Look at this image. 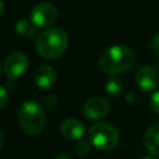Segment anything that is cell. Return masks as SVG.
<instances>
[{"mask_svg":"<svg viewBox=\"0 0 159 159\" xmlns=\"http://www.w3.org/2000/svg\"><path fill=\"white\" fill-rule=\"evenodd\" d=\"M135 62V55L132 48L124 45H114L103 50L98 57L101 71L108 76L123 73L132 68Z\"/></svg>","mask_w":159,"mask_h":159,"instance_id":"obj_1","label":"cell"},{"mask_svg":"<svg viewBox=\"0 0 159 159\" xmlns=\"http://www.w3.org/2000/svg\"><path fill=\"white\" fill-rule=\"evenodd\" d=\"M68 45L67 34L60 27H48L36 37V51L45 60H55L65 53Z\"/></svg>","mask_w":159,"mask_h":159,"instance_id":"obj_2","label":"cell"},{"mask_svg":"<svg viewBox=\"0 0 159 159\" xmlns=\"http://www.w3.org/2000/svg\"><path fill=\"white\" fill-rule=\"evenodd\" d=\"M20 128L29 135H37L45 125L43 107L36 101H25L17 111Z\"/></svg>","mask_w":159,"mask_h":159,"instance_id":"obj_3","label":"cell"},{"mask_svg":"<svg viewBox=\"0 0 159 159\" xmlns=\"http://www.w3.org/2000/svg\"><path fill=\"white\" fill-rule=\"evenodd\" d=\"M88 138L93 147L101 150H112L119 143V132L111 123L98 122L89 128Z\"/></svg>","mask_w":159,"mask_h":159,"instance_id":"obj_4","label":"cell"},{"mask_svg":"<svg viewBox=\"0 0 159 159\" xmlns=\"http://www.w3.org/2000/svg\"><path fill=\"white\" fill-rule=\"evenodd\" d=\"M58 16V10L52 2H39L36 4L31 12H30V20L37 26V27H47L52 25Z\"/></svg>","mask_w":159,"mask_h":159,"instance_id":"obj_5","label":"cell"},{"mask_svg":"<svg viewBox=\"0 0 159 159\" xmlns=\"http://www.w3.org/2000/svg\"><path fill=\"white\" fill-rule=\"evenodd\" d=\"M27 65H29V60L26 55L20 51H16L6 57L4 63V71L7 75L9 80H15L24 75V72L27 68Z\"/></svg>","mask_w":159,"mask_h":159,"instance_id":"obj_6","label":"cell"},{"mask_svg":"<svg viewBox=\"0 0 159 159\" xmlns=\"http://www.w3.org/2000/svg\"><path fill=\"white\" fill-rule=\"evenodd\" d=\"M109 112V104L106 98L94 96L87 99L82 107V113L87 119L97 120L107 116Z\"/></svg>","mask_w":159,"mask_h":159,"instance_id":"obj_7","label":"cell"},{"mask_svg":"<svg viewBox=\"0 0 159 159\" xmlns=\"http://www.w3.org/2000/svg\"><path fill=\"white\" fill-rule=\"evenodd\" d=\"M159 82L158 72L152 66H142L135 73L137 86L145 92H150L157 88Z\"/></svg>","mask_w":159,"mask_h":159,"instance_id":"obj_8","label":"cell"},{"mask_svg":"<svg viewBox=\"0 0 159 159\" xmlns=\"http://www.w3.org/2000/svg\"><path fill=\"white\" fill-rule=\"evenodd\" d=\"M56 71L50 65H41L36 68L34 73V81L35 84L41 89H47L53 86L56 82Z\"/></svg>","mask_w":159,"mask_h":159,"instance_id":"obj_9","label":"cell"},{"mask_svg":"<svg viewBox=\"0 0 159 159\" xmlns=\"http://www.w3.org/2000/svg\"><path fill=\"white\" fill-rule=\"evenodd\" d=\"M61 134L70 140H77L84 134V124L76 118H67L61 124Z\"/></svg>","mask_w":159,"mask_h":159,"instance_id":"obj_10","label":"cell"},{"mask_svg":"<svg viewBox=\"0 0 159 159\" xmlns=\"http://www.w3.org/2000/svg\"><path fill=\"white\" fill-rule=\"evenodd\" d=\"M144 145L149 153L159 157V123L152 124L144 134Z\"/></svg>","mask_w":159,"mask_h":159,"instance_id":"obj_11","label":"cell"},{"mask_svg":"<svg viewBox=\"0 0 159 159\" xmlns=\"http://www.w3.org/2000/svg\"><path fill=\"white\" fill-rule=\"evenodd\" d=\"M15 31L27 39V40H32L35 37H37V26L31 21V20H27V19H20L16 21L15 24Z\"/></svg>","mask_w":159,"mask_h":159,"instance_id":"obj_12","label":"cell"},{"mask_svg":"<svg viewBox=\"0 0 159 159\" xmlns=\"http://www.w3.org/2000/svg\"><path fill=\"white\" fill-rule=\"evenodd\" d=\"M106 92L111 97H119L123 93V82L117 77H111L106 82Z\"/></svg>","mask_w":159,"mask_h":159,"instance_id":"obj_13","label":"cell"},{"mask_svg":"<svg viewBox=\"0 0 159 159\" xmlns=\"http://www.w3.org/2000/svg\"><path fill=\"white\" fill-rule=\"evenodd\" d=\"M91 142H86V140H80L75 144V152L76 154L81 155V157H84L89 153L91 150V145H89Z\"/></svg>","mask_w":159,"mask_h":159,"instance_id":"obj_14","label":"cell"},{"mask_svg":"<svg viewBox=\"0 0 159 159\" xmlns=\"http://www.w3.org/2000/svg\"><path fill=\"white\" fill-rule=\"evenodd\" d=\"M150 107L157 114H159V91H157V92H154L152 94V97H150Z\"/></svg>","mask_w":159,"mask_h":159,"instance_id":"obj_15","label":"cell"},{"mask_svg":"<svg viewBox=\"0 0 159 159\" xmlns=\"http://www.w3.org/2000/svg\"><path fill=\"white\" fill-rule=\"evenodd\" d=\"M43 106L46 107V108H48V109H53L56 106H57V98L55 97V96H47V97H45V99H43Z\"/></svg>","mask_w":159,"mask_h":159,"instance_id":"obj_16","label":"cell"},{"mask_svg":"<svg viewBox=\"0 0 159 159\" xmlns=\"http://www.w3.org/2000/svg\"><path fill=\"white\" fill-rule=\"evenodd\" d=\"M152 48H153V51L159 56V32L153 36V40H152Z\"/></svg>","mask_w":159,"mask_h":159,"instance_id":"obj_17","label":"cell"},{"mask_svg":"<svg viewBox=\"0 0 159 159\" xmlns=\"http://www.w3.org/2000/svg\"><path fill=\"white\" fill-rule=\"evenodd\" d=\"M0 97H1V104H0V107L1 108H4L5 106H6V103H7V92H6V88L2 86L1 88H0Z\"/></svg>","mask_w":159,"mask_h":159,"instance_id":"obj_18","label":"cell"},{"mask_svg":"<svg viewBox=\"0 0 159 159\" xmlns=\"http://www.w3.org/2000/svg\"><path fill=\"white\" fill-rule=\"evenodd\" d=\"M55 159H71V158L66 153H60V154H57V157Z\"/></svg>","mask_w":159,"mask_h":159,"instance_id":"obj_19","label":"cell"},{"mask_svg":"<svg viewBox=\"0 0 159 159\" xmlns=\"http://www.w3.org/2000/svg\"><path fill=\"white\" fill-rule=\"evenodd\" d=\"M140 159H155V158H153V157H143V158H140Z\"/></svg>","mask_w":159,"mask_h":159,"instance_id":"obj_20","label":"cell"}]
</instances>
